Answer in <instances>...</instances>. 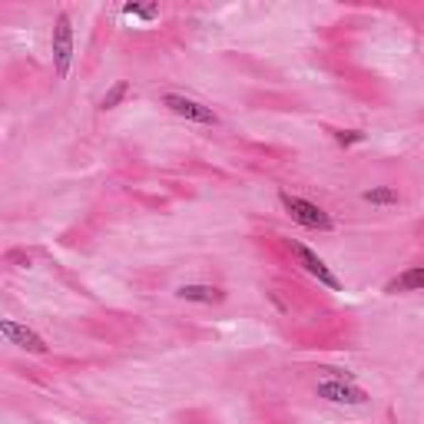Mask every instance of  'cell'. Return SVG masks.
Masks as SVG:
<instances>
[{
    "label": "cell",
    "mask_w": 424,
    "mask_h": 424,
    "mask_svg": "<svg viewBox=\"0 0 424 424\" xmlns=\"http://www.w3.org/2000/svg\"><path fill=\"white\" fill-rule=\"evenodd\" d=\"M279 206L285 209V216H289L295 226H302V229H312V232H332L335 229L332 212H325L318 203L305 199V196H295V193H289V189H279Z\"/></svg>",
    "instance_id": "obj_1"
},
{
    "label": "cell",
    "mask_w": 424,
    "mask_h": 424,
    "mask_svg": "<svg viewBox=\"0 0 424 424\" xmlns=\"http://www.w3.org/2000/svg\"><path fill=\"white\" fill-rule=\"evenodd\" d=\"M315 395L328 405H341V408H365L371 401L361 385H355V378L348 375H335V378H325V381H318L315 385Z\"/></svg>",
    "instance_id": "obj_2"
},
{
    "label": "cell",
    "mask_w": 424,
    "mask_h": 424,
    "mask_svg": "<svg viewBox=\"0 0 424 424\" xmlns=\"http://www.w3.org/2000/svg\"><path fill=\"white\" fill-rule=\"evenodd\" d=\"M50 53H53V70L60 80L70 77L73 67V20L67 10H60L53 20V33H50Z\"/></svg>",
    "instance_id": "obj_3"
},
{
    "label": "cell",
    "mask_w": 424,
    "mask_h": 424,
    "mask_svg": "<svg viewBox=\"0 0 424 424\" xmlns=\"http://www.w3.org/2000/svg\"><path fill=\"white\" fill-rule=\"evenodd\" d=\"M289 252L295 255V262L302 265V272H309L318 285H325L328 292H341V282H338V275L332 272V265H328V262L322 259L315 249H309V245H302V242L289 239Z\"/></svg>",
    "instance_id": "obj_4"
},
{
    "label": "cell",
    "mask_w": 424,
    "mask_h": 424,
    "mask_svg": "<svg viewBox=\"0 0 424 424\" xmlns=\"http://www.w3.org/2000/svg\"><path fill=\"white\" fill-rule=\"evenodd\" d=\"M159 103H163L173 116L189 120V123H199V126H216L219 123V116L212 113V106L199 103V100H193V97H186V93H163Z\"/></svg>",
    "instance_id": "obj_5"
},
{
    "label": "cell",
    "mask_w": 424,
    "mask_h": 424,
    "mask_svg": "<svg viewBox=\"0 0 424 424\" xmlns=\"http://www.w3.org/2000/svg\"><path fill=\"white\" fill-rule=\"evenodd\" d=\"M0 332H4V338H7L10 345H17L20 351H27V355H47L50 351L47 338L40 335V332H33V328L14 322V318H0Z\"/></svg>",
    "instance_id": "obj_6"
},
{
    "label": "cell",
    "mask_w": 424,
    "mask_h": 424,
    "mask_svg": "<svg viewBox=\"0 0 424 424\" xmlns=\"http://www.w3.org/2000/svg\"><path fill=\"white\" fill-rule=\"evenodd\" d=\"M176 295L183 302H193V305H222L226 302V292L219 285H206V282H186L176 289Z\"/></svg>",
    "instance_id": "obj_7"
},
{
    "label": "cell",
    "mask_w": 424,
    "mask_h": 424,
    "mask_svg": "<svg viewBox=\"0 0 424 424\" xmlns=\"http://www.w3.org/2000/svg\"><path fill=\"white\" fill-rule=\"evenodd\" d=\"M388 295H401V292H424V265H408L405 272H398L395 279L385 285Z\"/></svg>",
    "instance_id": "obj_8"
},
{
    "label": "cell",
    "mask_w": 424,
    "mask_h": 424,
    "mask_svg": "<svg viewBox=\"0 0 424 424\" xmlns=\"http://www.w3.org/2000/svg\"><path fill=\"white\" fill-rule=\"evenodd\" d=\"M361 199L371 206H398L401 203V193H398L395 186H371V189L361 193Z\"/></svg>",
    "instance_id": "obj_9"
},
{
    "label": "cell",
    "mask_w": 424,
    "mask_h": 424,
    "mask_svg": "<svg viewBox=\"0 0 424 424\" xmlns=\"http://www.w3.org/2000/svg\"><path fill=\"white\" fill-rule=\"evenodd\" d=\"M126 97H129V83H126V80H116L113 87L100 97V110H103V113H106V110H116V106L123 103Z\"/></svg>",
    "instance_id": "obj_10"
},
{
    "label": "cell",
    "mask_w": 424,
    "mask_h": 424,
    "mask_svg": "<svg viewBox=\"0 0 424 424\" xmlns=\"http://www.w3.org/2000/svg\"><path fill=\"white\" fill-rule=\"evenodd\" d=\"M123 17H136V20L153 23V20H159V7L156 4H123Z\"/></svg>",
    "instance_id": "obj_11"
},
{
    "label": "cell",
    "mask_w": 424,
    "mask_h": 424,
    "mask_svg": "<svg viewBox=\"0 0 424 424\" xmlns=\"http://www.w3.org/2000/svg\"><path fill=\"white\" fill-rule=\"evenodd\" d=\"M335 143L348 149V146L365 143V133H361V129H338V133H335Z\"/></svg>",
    "instance_id": "obj_12"
}]
</instances>
